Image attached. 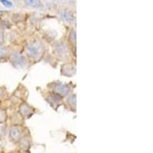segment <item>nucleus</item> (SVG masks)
<instances>
[{"label": "nucleus", "instance_id": "obj_5", "mask_svg": "<svg viewBox=\"0 0 153 153\" xmlns=\"http://www.w3.org/2000/svg\"><path fill=\"white\" fill-rule=\"evenodd\" d=\"M61 17L65 21L68 22H72L74 20V16L70 12H67V11H64V12H61Z\"/></svg>", "mask_w": 153, "mask_h": 153}, {"label": "nucleus", "instance_id": "obj_2", "mask_svg": "<svg viewBox=\"0 0 153 153\" xmlns=\"http://www.w3.org/2000/svg\"><path fill=\"white\" fill-rule=\"evenodd\" d=\"M11 62L14 66L17 68H23L26 65V60L22 54L15 53L11 57Z\"/></svg>", "mask_w": 153, "mask_h": 153}, {"label": "nucleus", "instance_id": "obj_12", "mask_svg": "<svg viewBox=\"0 0 153 153\" xmlns=\"http://www.w3.org/2000/svg\"><path fill=\"white\" fill-rule=\"evenodd\" d=\"M12 153H17V152H12Z\"/></svg>", "mask_w": 153, "mask_h": 153}, {"label": "nucleus", "instance_id": "obj_3", "mask_svg": "<svg viewBox=\"0 0 153 153\" xmlns=\"http://www.w3.org/2000/svg\"><path fill=\"white\" fill-rule=\"evenodd\" d=\"M9 136H10V138L13 140V141H16V140H18V139L20 138L21 132H20L19 128H17V127H13V128L11 129Z\"/></svg>", "mask_w": 153, "mask_h": 153}, {"label": "nucleus", "instance_id": "obj_4", "mask_svg": "<svg viewBox=\"0 0 153 153\" xmlns=\"http://www.w3.org/2000/svg\"><path fill=\"white\" fill-rule=\"evenodd\" d=\"M55 91H57L58 94H61V95H66V94H68V92H69V90H68V87L65 85H61V84L56 86Z\"/></svg>", "mask_w": 153, "mask_h": 153}, {"label": "nucleus", "instance_id": "obj_1", "mask_svg": "<svg viewBox=\"0 0 153 153\" xmlns=\"http://www.w3.org/2000/svg\"><path fill=\"white\" fill-rule=\"evenodd\" d=\"M27 52L31 57L38 58L40 57L43 53V45L40 42H31L27 46Z\"/></svg>", "mask_w": 153, "mask_h": 153}, {"label": "nucleus", "instance_id": "obj_10", "mask_svg": "<svg viewBox=\"0 0 153 153\" xmlns=\"http://www.w3.org/2000/svg\"><path fill=\"white\" fill-rule=\"evenodd\" d=\"M4 39V32L2 28H0V44L3 42Z\"/></svg>", "mask_w": 153, "mask_h": 153}, {"label": "nucleus", "instance_id": "obj_6", "mask_svg": "<svg viewBox=\"0 0 153 153\" xmlns=\"http://www.w3.org/2000/svg\"><path fill=\"white\" fill-rule=\"evenodd\" d=\"M9 51L7 48L4 47V46H0V60L4 59L6 56L8 55Z\"/></svg>", "mask_w": 153, "mask_h": 153}, {"label": "nucleus", "instance_id": "obj_7", "mask_svg": "<svg viewBox=\"0 0 153 153\" xmlns=\"http://www.w3.org/2000/svg\"><path fill=\"white\" fill-rule=\"evenodd\" d=\"M20 111H21L22 114H23V115L28 114L30 112L29 106H27L26 104H24L23 106H21V110H20Z\"/></svg>", "mask_w": 153, "mask_h": 153}, {"label": "nucleus", "instance_id": "obj_8", "mask_svg": "<svg viewBox=\"0 0 153 153\" xmlns=\"http://www.w3.org/2000/svg\"><path fill=\"white\" fill-rule=\"evenodd\" d=\"M26 3L28 5H30V6H32V7H38V5H40L39 2H38V1H33V0H31V1H26Z\"/></svg>", "mask_w": 153, "mask_h": 153}, {"label": "nucleus", "instance_id": "obj_11", "mask_svg": "<svg viewBox=\"0 0 153 153\" xmlns=\"http://www.w3.org/2000/svg\"><path fill=\"white\" fill-rule=\"evenodd\" d=\"M5 117V113L2 111H0V122H2Z\"/></svg>", "mask_w": 153, "mask_h": 153}, {"label": "nucleus", "instance_id": "obj_9", "mask_svg": "<svg viewBox=\"0 0 153 153\" xmlns=\"http://www.w3.org/2000/svg\"><path fill=\"white\" fill-rule=\"evenodd\" d=\"M2 2L6 7H11L12 5V3L11 2H9V1H2Z\"/></svg>", "mask_w": 153, "mask_h": 153}]
</instances>
